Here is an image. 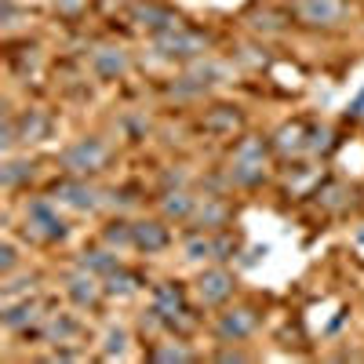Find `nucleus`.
<instances>
[{
  "mask_svg": "<svg viewBox=\"0 0 364 364\" xmlns=\"http://www.w3.org/2000/svg\"><path fill=\"white\" fill-rule=\"evenodd\" d=\"M153 360H189V353L182 346H164V350H153Z\"/></svg>",
  "mask_w": 364,
  "mask_h": 364,
  "instance_id": "19",
  "label": "nucleus"
},
{
  "mask_svg": "<svg viewBox=\"0 0 364 364\" xmlns=\"http://www.w3.org/2000/svg\"><path fill=\"white\" fill-rule=\"evenodd\" d=\"M95 70H99L102 77H117V73H124V55L113 51V48L99 51V55H95Z\"/></svg>",
  "mask_w": 364,
  "mask_h": 364,
  "instance_id": "12",
  "label": "nucleus"
},
{
  "mask_svg": "<svg viewBox=\"0 0 364 364\" xmlns=\"http://www.w3.org/2000/svg\"><path fill=\"white\" fill-rule=\"evenodd\" d=\"M80 266L88 270V273H113V270H117V259H113L110 251H88V255L80 259Z\"/></svg>",
  "mask_w": 364,
  "mask_h": 364,
  "instance_id": "13",
  "label": "nucleus"
},
{
  "mask_svg": "<svg viewBox=\"0 0 364 364\" xmlns=\"http://www.w3.org/2000/svg\"><path fill=\"white\" fill-rule=\"evenodd\" d=\"M0 255H4V259H0V266H4V273L15 266V248L11 244H4V248H0Z\"/></svg>",
  "mask_w": 364,
  "mask_h": 364,
  "instance_id": "25",
  "label": "nucleus"
},
{
  "mask_svg": "<svg viewBox=\"0 0 364 364\" xmlns=\"http://www.w3.org/2000/svg\"><path fill=\"white\" fill-rule=\"evenodd\" d=\"M350 113L357 117V113H364V88L357 92V99H353V106H350Z\"/></svg>",
  "mask_w": 364,
  "mask_h": 364,
  "instance_id": "26",
  "label": "nucleus"
},
{
  "mask_svg": "<svg viewBox=\"0 0 364 364\" xmlns=\"http://www.w3.org/2000/svg\"><path fill=\"white\" fill-rule=\"evenodd\" d=\"M251 332H255V313L251 310H233V313H222V320H219L222 339H248Z\"/></svg>",
  "mask_w": 364,
  "mask_h": 364,
  "instance_id": "6",
  "label": "nucleus"
},
{
  "mask_svg": "<svg viewBox=\"0 0 364 364\" xmlns=\"http://www.w3.org/2000/svg\"><path fill=\"white\" fill-rule=\"evenodd\" d=\"M157 48H161L164 55H201V51H204V40H201L197 33H186V30H179V26H171V30H164V33L157 37Z\"/></svg>",
  "mask_w": 364,
  "mask_h": 364,
  "instance_id": "2",
  "label": "nucleus"
},
{
  "mask_svg": "<svg viewBox=\"0 0 364 364\" xmlns=\"http://www.w3.org/2000/svg\"><path fill=\"white\" fill-rule=\"evenodd\" d=\"M51 335H55V339H70V335H77V325H73V320H66V317L51 320Z\"/></svg>",
  "mask_w": 364,
  "mask_h": 364,
  "instance_id": "20",
  "label": "nucleus"
},
{
  "mask_svg": "<svg viewBox=\"0 0 364 364\" xmlns=\"http://www.w3.org/2000/svg\"><path fill=\"white\" fill-rule=\"evenodd\" d=\"M135 18H139L142 26H153V30H161V33L175 26V18H171L164 8H153V4H146V8H135Z\"/></svg>",
  "mask_w": 364,
  "mask_h": 364,
  "instance_id": "11",
  "label": "nucleus"
},
{
  "mask_svg": "<svg viewBox=\"0 0 364 364\" xmlns=\"http://www.w3.org/2000/svg\"><path fill=\"white\" fill-rule=\"evenodd\" d=\"M233 124H237V113H222V117H208V127H215V132H219V127H233Z\"/></svg>",
  "mask_w": 364,
  "mask_h": 364,
  "instance_id": "22",
  "label": "nucleus"
},
{
  "mask_svg": "<svg viewBox=\"0 0 364 364\" xmlns=\"http://www.w3.org/2000/svg\"><path fill=\"white\" fill-rule=\"evenodd\" d=\"M106 291H110V295H127V291H132V277H127V273H110V284H106Z\"/></svg>",
  "mask_w": 364,
  "mask_h": 364,
  "instance_id": "16",
  "label": "nucleus"
},
{
  "mask_svg": "<svg viewBox=\"0 0 364 364\" xmlns=\"http://www.w3.org/2000/svg\"><path fill=\"white\" fill-rule=\"evenodd\" d=\"M132 233H135L132 244H139L146 251H161L168 244V230L161 222H139V226H132Z\"/></svg>",
  "mask_w": 364,
  "mask_h": 364,
  "instance_id": "8",
  "label": "nucleus"
},
{
  "mask_svg": "<svg viewBox=\"0 0 364 364\" xmlns=\"http://www.w3.org/2000/svg\"><path fill=\"white\" fill-rule=\"evenodd\" d=\"M124 350V332H110V339H106V353H120Z\"/></svg>",
  "mask_w": 364,
  "mask_h": 364,
  "instance_id": "23",
  "label": "nucleus"
},
{
  "mask_svg": "<svg viewBox=\"0 0 364 364\" xmlns=\"http://www.w3.org/2000/svg\"><path fill=\"white\" fill-rule=\"evenodd\" d=\"M153 313H161L164 320H175L179 313H186V306H182V291H179L175 284L157 288V295H153Z\"/></svg>",
  "mask_w": 364,
  "mask_h": 364,
  "instance_id": "7",
  "label": "nucleus"
},
{
  "mask_svg": "<svg viewBox=\"0 0 364 364\" xmlns=\"http://www.w3.org/2000/svg\"><path fill=\"white\" fill-rule=\"evenodd\" d=\"M26 175H30L26 164H8V168H4V186H15L18 179H26Z\"/></svg>",
  "mask_w": 364,
  "mask_h": 364,
  "instance_id": "21",
  "label": "nucleus"
},
{
  "mask_svg": "<svg viewBox=\"0 0 364 364\" xmlns=\"http://www.w3.org/2000/svg\"><path fill=\"white\" fill-rule=\"evenodd\" d=\"M70 299H73L77 306H92L95 299H99L95 277H92V273H77V277H70Z\"/></svg>",
  "mask_w": 364,
  "mask_h": 364,
  "instance_id": "10",
  "label": "nucleus"
},
{
  "mask_svg": "<svg viewBox=\"0 0 364 364\" xmlns=\"http://www.w3.org/2000/svg\"><path fill=\"white\" fill-rule=\"evenodd\" d=\"M186 255H189V259H208V255H215V244H211V241H189Z\"/></svg>",
  "mask_w": 364,
  "mask_h": 364,
  "instance_id": "17",
  "label": "nucleus"
},
{
  "mask_svg": "<svg viewBox=\"0 0 364 364\" xmlns=\"http://www.w3.org/2000/svg\"><path fill=\"white\" fill-rule=\"evenodd\" d=\"M106 241H110V244H127V241H135V233L132 230H124V226H110V230H106Z\"/></svg>",
  "mask_w": 364,
  "mask_h": 364,
  "instance_id": "18",
  "label": "nucleus"
},
{
  "mask_svg": "<svg viewBox=\"0 0 364 364\" xmlns=\"http://www.w3.org/2000/svg\"><path fill=\"white\" fill-rule=\"evenodd\" d=\"M33 317H37V306H33V303H23V306H11V310L4 313V325H8V328H23L26 320H33Z\"/></svg>",
  "mask_w": 364,
  "mask_h": 364,
  "instance_id": "15",
  "label": "nucleus"
},
{
  "mask_svg": "<svg viewBox=\"0 0 364 364\" xmlns=\"http://www.w3.org/2000/svg\"><path fill=\"white\" fill-rule=\"evenodd\" d=\"M30 226H40L44 237H66V222H62L48 201H33L30 204Z\"/></svg>",
  "mask_w": 364,
  "mask_h": 364,
  "instance_id": "5",
  "label": "nucleus"
},
{
  "mask_svg": "<svg viewBox=\"0 0 364 364\" xmlns=\"http://www.w3.org/2000/svg\"><path fill=\"white\" fill-rule=\"evenodd\" d=\"M189 211H194V201H189L186 194H168L164 197V215L182 219V215H189Z\"/></svg>",
  "mask_w": 364,
  "mask_h": 364,
  "instance_id": "14",
  "label": "nucleus"
},
{
  "mask_svg": "<svg viewBox=\"0 0 364 364\" xmlns=\"http://www.w3.org/2000/svg\"><path fill=\"white\" fill-rule=\"evenodd\" d=\"M197 291H201V299H204L208 306H215V303H222V299H230L233 277H230L226 270H208L201 281H197Z\"/></svg>",
  "mask_w": 364,
  "mask_h": 364,
  "instance_id": "3",
  "label": "nucleus"
},
{
  "mask_svg": "<svg viewBox=\"0 0 364 364\" xmlns=\"http://www.w3.org/2000/svg\"><path fill=\"white\" fill-rule=\"evenodd\" d=\"M222 222L226 219V208H219V204H208V211H201V222Z\"/></svg>",
  "mask_w": 364,
  "mask_h": 364,
  "instance_id": "24",
  "label": "nucleus"
},
{
  "mask_svg": "<svg viewBox=\"0 0 364 364\" xmlns=\"http://www.w3.org/2000/svg\"><path fill=\"white\" fill-rule=\"evenodd\" d=\"M55 194H58L62 201H66V204L80 208V211L95 208V189H92V186H84V182H58Z\"/></svg>",
  "mask_w": 364,
  "mask_h": 364,
  "instance_id": "9",
  "label": "nucleus"
},
{
  "mask_svg": "<svg viewBox=\"0 0 364 364\" xmlns=\"http://www.w3.org/2000/svg\"><path fill=\"white\" fill-rule=\"evenodd\" d=\"M106 161V146L99 139H80L73 142L66 153H62V164H66L73 175H88V171H99Z\"/></svg>",
  "mask_w": 364,
  "mask_h": 364,
  "instance_id": "1",
  "label": "nucleus"
},
{
  "mask_svg": "<svg viewBox=\"0 0 364 364\" xmlns=\"http://www.w3.org/2000/svg\"><path fill=\"white\" fill-rule=\"evenodd\" d=\"M342 8L335 4V0H303L299 4V18L310 26H328V23H339Z\"/></svg>",
  "mask_w": 364,
  "mask_h": 364,
  "instance_id": "4",
  "label": "nucleus"
}]
</instances>
